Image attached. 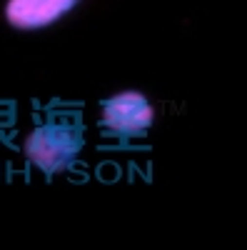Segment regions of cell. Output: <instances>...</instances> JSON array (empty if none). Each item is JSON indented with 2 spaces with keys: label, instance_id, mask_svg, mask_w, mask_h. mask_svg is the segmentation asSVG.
Segmentation results:
<instances>
[{
  "label": "cell",
  "instance_id": "1",
  "mask_svg": "<svg viewBox=\"0 0 247 250\" xmlns=\"http://www.w3.org/2000/svg\"><path fill=\"white\" fill-rule=\"evenodd\" d=\"M82 148V130L73 120H48L28 135L25 153L45 173L68 168Z\"/></svg>",
  "mask_w": 247,
  "mask_h": 250
},
{
  "label": "cell",
  "instance_id": "2",
  "mask_svg": "<svg viewBox=\"0 0 247 250\" xmlns=\"http://www.w3.org/2000/svg\"><path fill=\"white\" fill-rule=\"evenodd\" d=\"M152 123V108L142 93L128 90L102 103V125L117 135H137Z\"/></svg>",
  "mask_w": 247,
  "mask_h": 250
},
{
  "label": "cell",
  "instance_id": "3",
  "mask_svg": "<svg viewBox=\"0 0 247 250\" xmlns=\"http://www.w3.org/2000/svg\"><path fill=\"white\" fill-rule=\"evenodd\" d=\"M80 0H8L5 18L15 28L35 30V28H45L55 23V20H60Z\"/></svg>",
  "mask_w": 247,
  "mask_h": 250
}]
</instances>
